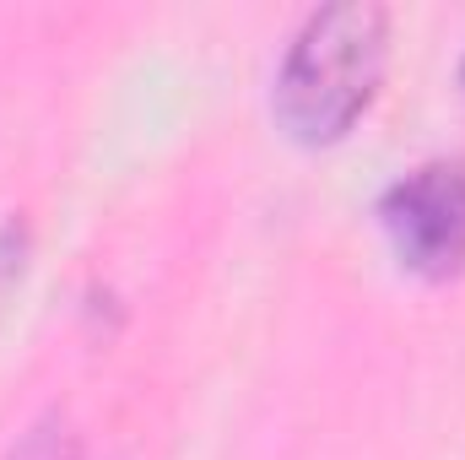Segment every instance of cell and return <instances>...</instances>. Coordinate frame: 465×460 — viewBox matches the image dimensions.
I'll return each mask as SVG.
<instances>
[{
	"label": "cell",
	"instance_id": "277c9868",
	"mask_svg": "<svg viewBox=\"0 0 465 460\" xmlns=\"http://www.w3.org/2000/svg\"><path fill=\"white\" fill-rule=\"evenodd\" d=\"M460 82H465V65H460Z\"/></svg>",
	"mask_w": 465,
	"mask_h": 460
},
{
	"label": "cell",
	"instance_id": "3957f363",
	"mask_svg": "<svg viewBox=\"0 0 465 460\" xmlns=\"http://www.w3.org/2000/svg\"><path fill=\"white\" fill-rule=\"evenodd\" d=\"M5 460H76V434H71V423H65L60 412H49V417H38V423L11 445Z\"/></svg>",
	"mask_w": 465,
	"mask_h": 460
},
{
	"label": "cell",
	"instance_id": "6da1fadb",
	"mask_svg": "<svg viewBox=\"0 0 465 460\" xmlns=\"http://www.w3.org/2000/svg\"><path fill=\"white\" fill-rule=\"evenodd\" d=\"M384 71V5H320L287 44L276 71V115L298 141H336L368 109Z\"/></svg>",
	"mask_w": 465,
	"mask_h": 460
},
{
	"label": "cell",
	"instance_id": "7a4b0ae2",
	"mask_svg": "<svg viewBox=\"0 0 465 460\" xmlns=\"http://www.w3.org/2000/svg\"><path fill=\"white\" fill-rule=\"evenodd\" d=\"M379 223L395 255L422 276H450L465 265V163H422L395 179L379 201Z\"/></svg>",
	"mask_w": 465,
	"mask_h": 460
}]
</instances>
